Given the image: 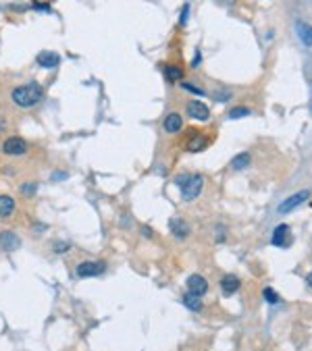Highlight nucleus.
<instances>
[{"label":"nucleus","instance_id":"20","mask_svg":"<svg viewBox=\"0 0 312 351\" xmlns=\"http://www.w3.org/2000/svg\"><path fill=\"white\" fill-rule=\"evenodd\" d=\"M250 114V108L248 106H235L229 110V119H243Z\"/></svg>","mask_w":312,"mask_h":351},{"label":"nucleus","instance_id":"19","mask_svg":"<svg viewBox=\"0 0 312 351\" xmlns=\"http://www.w3.org/2000/svg\"><path fill=\"white\" fill-rule=\"evenodd\" d=\"M208 142H206V137H200V135H196V137H192L190 142H187V150L190 152H200V150H204V146H206Z\"/></svg>","mask_w":312,"mask_h":351},{"label":"nucleus","instance_id":"17","mask_svg":"<svg viewBox=\"0 0 312 351\" xmlns=\"http://www.w3.org/2000/svg\"><path fill=\"white\" fill-rule=\"evenodd\" d=\"M165 77H167L169 81L177 83L179 79H183V71H181L179 67H175V65H167V67H165Z\"/></svg>","mask_w":312,"mask_h":351},{"label":"nucleus","instance_id":"26","mask_svg":"<svg viewBox=\"0 0 312 351\" xmlns=\"http://www.w3.org/2000/svg\"><path fill=\"white\" fill-rule=\"evenodd\" d=\"M34 191H36V185H31V183L29 185H23V194L29 196V194H34Z\"/></svg>","mask_w":312,"mask_h":351},{"label":"nucleus","instance_id":"1","mask_svg":"<svg viewBox=\"0 0 312 351\" xmlns=\"http://www.w3.org/2000/svg\"><path fill=\"white\" fill-rule=\"evenodd\" d=\"M42 87L38 83H27V85H19L11 91V98L17 106H23V108H29V106H34L42 100Z\"/></svg>","mask_w":312,"mask_h":351},{"label":"nucleus","instance_id":"2","mask_svg":"<svg viewBox=\"0 0 312 351\" xmlns=\"http://www.w3.org/2000/svg\"><path fill=\"white\" fill-rule=\"evenodd\" d=\"M202 187H204V179H202V175H192L190 179H187L185 183H183V187H181V198L183 200H196L198 196H200V191H202Z\"/></svg>","mask_w":312,"mask_h":351},{"label":"nucleus","instance_id":"9","mask_svg":"<svg viewBox=\"0 0 312 351\" xmlns=\"http://www.w3.org/2000/svg\"><path fill=\"white\" fill-rule=\"evenodd\" d=\"M19 245H21V241H19V237H17L15 233H11V231L0 233V247H3L5 251H13V249H17Z\"/></svg>","mask_w":312,"mask_h":351},{"label":"nucleus","instance_id":"8","mask_svg":"<svg viewBox=\"0 0 312 351\" xmlns=\"http://www.w3.org/2000/svg\"><path fill=\"white\" fill-rule=\"evenodd\" d=\"M181 125H183V119L179 112H171L167 114V119L163 121V127H165V131L167 133H177L181 129Z\"/></svg>","mask_w":312,"mask_h":351},{"label":"nucleus","instance_id":"24","mask_svg":"<svg viewBox=\"0 0 312 351\" xmlns=\"http://www.w3.org/2000/svg\"><path fill=\"white\" fill-rule=\"evenodd\" d=\"M214 100H218V102H225V100H229V91H221V93H214Z\"/></svg>","mask_w":312,"mask_h":351},{"label":"nucleus","instance_id":"16","mask_svg":"<svg viewBox=\"0 0 312 351\" xmlns=\"http://www.w3.org/2000/svg\"><path fill=\"white\" fill-rule=\"evenodd\" d=\"M171 231H173V235L177 237V239H183V237H187V225L181 220V218H173L171 220Z\"/></svg>","mask_w":312,"mask_h":351},{"label":"nucleus","instance_id":"18","mask_svg":"<svg viewBox=\"0 0 312 351\" xmlns=\"http://www.w3.org/2000/svg\"><path fill=\"white\" fill-rule=\"evenodd\" d=\"M250 165V154L248 152H243V154H237L233 160H231V167L235 169V171H241V169H246Z\"/></svg>","mask_w":312,"mask_h":351},{"label":"nucleus","instance_id":"15","mask_svg":"<svg viewBox=\"0 0 312 351\" xmlns=\"http://www.w3.org/2000/svg\"><path fill=\"white\" fill-rule=\"evenodd\" d=\"M183 306H185L187 310H192V312H200V310H202V297H198V295H194V293L187 291V293L183 295Z\"/></svg>","mask_w":312,"mask_h":351},{"label":"nucleus","instance_id":"27","mask_svg":"<svg viewBox=\"0 0 312 351\" xmlns=\"http://www.w3.org/2000/svg\"><path fill=\"white\" fill-rule=\"evenodd\" d=\"M200 62H202V54H200V52H198V54H196V56H194V60H192V67H194V69H196V67H198V65H200Z\"/></svg>","mask_w":312,"mask_h":351},{"label":"nucleus","instance_id":"3","mask_svg":"<svg viewBox=\"0 0 312 351\" xmlns=\"http://www.w3.org/2000/svg\"><path fill=\"white\" fill-rule=\"evenodd\" d=\"M310 198V191L308 189H302V191H298V194H294V196H289L287 200H283L279 204V208H277V212L279 214H287V212H292L296 206H300L302 202H306Z\"/></svg>","mask_w":312,"mask_h":351},{"label":"nucleus","instance_id":"29","mask_svg":"<svg viewBox=\"0 0 312 351\" xmlns=\"http://www.w3.org/2000/svg\"><path fill=\"white\" fill-rule=\"evenodd\" d=\"M306 283H308V285H310V287H312V272H310V274H308V276H306Z\"/></svg>","mask_w":312,"mask_h":351},{"label":"nucleus","instance_id":"25","mask_svg":"<svg viewBox=\"0 0 312 351\" xmlns=\"http://www.w3.org/2000/svg\"><path fill=\"white\" fill-rule=\"evenodd\" d=\"M187 13H190V5H185V7H183V11H181V19H179L181 23H185V21H187Z\"/></svg>","mask_w":312,"mask_h":351},{"label":"nucleus","instance_id":"7","mask_svg":"<svg viewBox=\"0 0 312 351\" xmlns=\"http://www.w3.org/2000/svg\"><path fill=\"white\" fill-rule=\"evenodd\" d=\"M187 114H190L192 119H196V121H208L210 110L200 100H192V102H187Z\"/></svg>","mask_w":312,"mask_h":351},{"label":"nucleus","instance_id":"23","mask_svg":"<svg viewBox=\"0 0 312 351\" xmlns=\"http://www.w3.org/2000/svg\"><path fill=\"white\" fill-rule=\"evenodd\" d=\"M181 85H183V89H187V91H194V93H200V96L204 93L200 87H196V85H192V83H181Z\"/></svg>","mask_w":312,"mask_h":351},{"label":"nucleus","instance_id":"10","mask_svg":"<svg viewBox=\"0 0 312 351\" xmlns=\"http://www.w3.org/2000/svg\"><path fill=\"white\" fill-rule=\"evenodd\" d=\"M58 62H60V58L56 52H40L38 54V65L44 69H54Z\"/></svg>","mask_w":312,"mask_h":351},{"label":"nucleus","instance_id":"11","mask_svg":"<svg viewBox=\"0 0 312 351\" xmlns=\"http://www.w3.org/2000/svg\"><path fill=\"white\" fill-rule=\"evenodd\" d=\"M241 287V283H239V278L237 276H231V274H227V276H223L221 278V289H223V293L225 295H233L237 289Z\"/></svg>","mask_w":312,"mask_h":351},{"label":"nucleus","instance_id":"12","mask_svg":"<svg viewBox=\"0 0 312 351\" xmlns=\"http://www.w3.org/2000/svg\"><path fill=\"white\" fill-rule=\"evenodd\" d=\"M296 31H298L300 40L304 42V46H312V25H310V23L300 21V23L296 25Z\"/></svg>","mask_w":312,"mask_h":351},{"label":"nucleus","instance_id":"4","mask_svg":"<svg viewBox=\"0 0 312 351\" xmlns=\"http://www.w3.org/2000/svg\"><path fill=\"white\" fill-rule=\"evenodd\" d=\"M104 268H106L104 262H94V260L92 262H81V264H77L75 274L79 278H87V276H96V274L104 272Z\"/></svg>","mask_w":312,"mask_h":351},{"label":"nucleus","instance_id":"5","mask_svg":"<svg viewBox=\"0 0 312 351\" xmlns=\"http://www.w3.org/2000/svg\"><path fill=\"white\" fill-rule=\"evenodd\" d=\"M3 152H5V154H9V156H21V154H25V152H27V142H25L23 137L13 135V137L5 139V144H3Z\"/></svg>","mask_w":312,"mask_h":351},{"label":"nucleus","instance_id":"28","mask_svg":"<svg viewBox=\"0 0 312 351\" xmlns=\"http://www.w3.org/2000/svg\"><path fill=\"white\" fill-rule=\"evenodd\" d=\"M69 247H71L69 243H56V247H54V249H56V251H65V249H69Z\"/></svg>","mask_w":312,"mask_h":351},{"label":"nucleus","instance_id":"14","mask_svg":"<svg viewBox=\"0 0 312 351\" xmlns=\"http://www.w3.org/2000/svg\"><path fill=\"white\" fill-rule=\"evenodd\" d=\"M287 231H289V227L287 225H279V227H275V233H273V245H277V247H283L285 245V239H287Z\"/></svg>","mask_w":312,"mask_h":351},{"label":"nucleus","instance_id":"13","mask_svg":"<svg viewBox=\"0 0 312 351\" xmlns=\"http://www.w3.org/2000/svg\"><path fill=\"white\" fill-rule=\"evenodd\" d=\"M15 212V200L11 196H0V218H9Z\"/></svg>","mask_w":312,"mask_h":351},{"label":"nucleus","instance_id":"21","mask_svg":"<svg viewBox=\"0 0 312 351\" xmlns=\"http://www.w3.org/2000/svg\"><path fill=\"white\" fill-rule=\"evenodd\" d=\"M262 295H264V299H266L269 303H277V301H279V297H277V293H275L273 289H269V287H266V289L262 291Z\"/></svg>","mask_w":312,"mask_h":351},{"label":"nucleus","instance_id":"6","mask_svg":"<svg viewBox=\"0 0 312 351\" xmlns=\"http://www.w3.org/2000/svg\"><path fill=\"white\" fill-rule=\"evenodd\" d=\"M187 291L194 293V295H198V297H202V295L208 291V283H206V278L200 276V274H192L190 278H187Z\"/></svg>","mask_w":312,"mask_h":351},{"label":"nucleus","instance_id":"22","mask_svg":"<svg viewBox=\"0 0 312 351\" xmlns=\"http://www.w3.org/2000/svg\"><path fill=\"white\" fill-rule=\"evenodd\" d=\"M34 11H42V13H50V5H44V3H34Z\"/></svg>","mask_w":312,"mask_h":351}]
</instances>
